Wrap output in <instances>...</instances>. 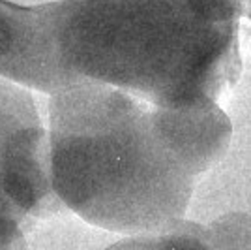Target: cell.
I'll list each match as a JSON object with an SVG mask.
<instances>
[{
  "label": "cell",
  "mask_w": 251,
  "mask_h": 250,
  "mask_svg": "<svg viewBox=\"0 0 251 250\" xmlns=\"http://www.w3.org/2000/svg\"><path fill=\"white\" fill-rule=\"evenodd\" d=\"M56 94L66 89L58 70L52 8L19 6L0 0V79Z\"/></svg>",
  "instance_id": "obj_4"
},
{
  "label": "cell",
  "mask_w": 251,
  "mask_h": 250,
  "mask_svg": "<svg viewBox=\"0 0 251 250\" xmlns=\"http://www.w3.org/2000/svg\"><path fill=\"white\" fill-rule=\"evenodd\" d=\"M56 198L98 228L150 235L173 228L193 187L227 151L232 125L218 102L163 107L100 83L49 104Z\"/></svg>",
  "instance_id": "obj_1"
},
{
  "label": "cell",
  "mask_w": 251,
  "mask_h": 250,
  "mask_svg": "<svg viewBox=\"0 0 251 250\" xmlns=\"http://www.w3.org/2000/svg\"><path fill=\"white\" fill-rule=\"evenodd\" d=\"M62 209L52 190L49 136L34 100L0 79V250H28L34 224Z\"/></svg>",
  "instance_id": "obj_3"
},
{
  "label": "cell",
  "mask_w": 251,
  "mask_h": 250,
  "mask_svg": "<svg viewBox=\"0 0 251 250\" xmlns=\"http://www.w3.org/2000/svg\"><path fill=\"white\" fill-rule=\"evenodd\" d=\"M197 228L216 250H251V217L248 215L234 213L208 226L197 224Z\"/></svg>",
  "instance_id": "obj_5"
},
{
  "label": "cell",
  "mask_w": 251,
  "mask_h": 250,
  "mask_svg": "<svg viewBox=\"0 0 251 250\" xmlns=\"http://www.w3.org/2000/svg\"><path fill=\"white\" fill-rule=\"evenodd\" d=\"M244 15L251 21V0H244Z\"/></svg>",
  "instance_id": "obj_7"
},
{
  "label": "cell",
  "mask_w": 251,
  "mask_h": 250,
  "mask_svg": "<svg viewBox=\"0 0 251 250\" xmlns=\"http://www.w3.org/2000/svg\"><path fill=\"white\" fill-rule=\"evenodd\" d=\"M105 250H163L161 249V237L159 233H150V235H133L129 239L120 241L113 247Z\"/></svg>",
  "instance_id": "obj_6"
},
{
  "label": "cell",
  "mask_w": 251,
  "mask_h": 250,
  "mask_svg": "<svg viewBox=\"0 0 251 250\" xmlns=\"http://www.w3.org/2000/svg\"><path fill=\"white\" fill-rule=\"evenodd\" d=\"M66 89L100 83L163 107L218 102L242 72L244 0H58Z\"/></svg>",
  "instance_id": "obj_2"
}]
</instances>
